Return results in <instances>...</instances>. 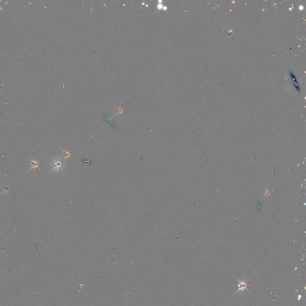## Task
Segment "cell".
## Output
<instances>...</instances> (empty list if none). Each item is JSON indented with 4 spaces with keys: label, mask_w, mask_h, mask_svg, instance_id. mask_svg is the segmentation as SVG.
Instances as JSON below:
<instances>
[{
    "label": "cell",
    "mask_w": 306,
    "mask_h": 306,
    "mask_svg": "<svg viewBox=\"0 0 306 306\" xmlns=\"http://www.w3.org/2000/svg\"><path fill=\"white\" fill-rule=\"evenodd\" d=\"M235 278L237 279V282H238V283H239V285H238V289H237V291L234 293V295H235V294H236L237 293L239 292V291H240V292H243L245 290H247L249 292H251L249 291V289H248V282H249V280L251 279V278H250L249 279H248L246 282H245L244 279H243L242 281H240V280H239L238 279H237L236 277H235Z\"/></svg>",
    "instance_id": "1"
}]
</instances>
